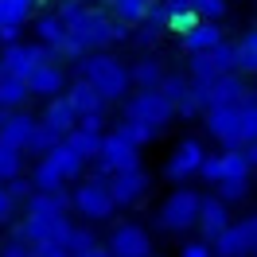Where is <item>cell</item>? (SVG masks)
<instances>
[{"instance_id": "cell-20", "label": "cell", "mask_w": 257, "mask_h": 257, "mask_svg": "<svg viewBox=\"0 0 257 257\" xmlns=\"http://www.w3.org/2000/svg\"><path fill=\"white\" fill-rule=\"evenodd\" d=\"M32 97L28 82L24 78H12V74H0V117L4 113H20V105Z\"/></svg>"}, {"instance_id": "cell-48", "label": "cell", "mask_w": 257, "mask_h": 257, "mask_svg": "<svg viewBox=\"0 0 257 257\" xmlns=\"http://www.w3.org/2000/svg\"><path fill=\"white\" fill-rule=\"evenodd\" d=\"M82 4H86V8H90V0H82Z\"/></svg>"}, {"instance_id": "cell-24", "label": "cell", "mask_w": 257, "mask_h": 257, "mask_svg": "<svg viewBox=\"0 0 257 257\" xmlns=\"http://www.w3.org/2000/svg\"><path fill=\"white\" fill-rule=\"evenodd\" d=\"M128 74H133V86H137V90H160V82L168 78V74H164V66L156 63L152 55L137 59V63L128 66Z\"/></svg>"}, {"instance_id": "cell-36", "label": "cell", "mask_w": 257, "mask_h": 257, "mask_svg": "<svg viewBox=\"0 0 257 257\" xmlns=\"http://www.w3.org/2000/svg\"><path fill=\"white\" fill-rule=\"evenodd\" d=\"M90 249H97V238L90 226H74V234H70V245H66V253L78 257V253H90Z\"/></svg>"}, {"instance_id": "cell-8", "label": "cell", "mask_w": 257, "mask_h": 257, "mask_svg": "<svg viewBox=\"0 0 257 257\" xmlns=\"http://www.w3.org/2000/svg\"><path fill=\"white\" fill-rule=\"evenodd\" d=\"M195 94L203 101V109H226V105H241L253 90L245 86L241 74H226V78L210 82V86H195Z\"/></svg>"}, {"instance_id": "cell-35", "label": "cell", "mask_w": 257, "mask_h": 257, "mask_svg": "<svg viewBox=\"0 0 257 257\" xmlns=\"http://www.w3.org/2000/svg\"><path fill=\"white\" fill-rule=\"evenodd\" d=\"M0 257H35V249H32V241L24 238L20 230H12L8 238L0 241Z\"/></svg>"}, {"instance_id": "cell-39", "label": "cell", "mask_w": 257, "mask_h": 257, "mask_svg": "<svg viewBox=\"0 0 257 257\" xmlns=\"http://www.w3.org/2000/svg\"><path fill=\"white\" fill-rule=\"evenodd\" d=\"M199 176L207 179L210 187H218V183H222V152H214V156L207 152V160H203V172H199Z\"/></svg>"}, {"instance_id": "cell-28", "label": "cell", "mask_w": 257, "mask_h": 257, "mask_svg": "<svg viewBox=\"0 0 257 257\" xmlns=\"http://www.w3.org/2000/svg\"><path fill=\"white\" fill-rule=\"evenodd\" d=\"M32 187H35V191H43V195H59V191L66 187V179L59 176L47 160H39V164L32 168Z\"/></svg>"}, {"instance_id": "cell-42", "label": "cell", "mask_w": 257, "mask_h": 257, "mask_svg": "<svg viewBox=\"0 0 257 257\" xmlns=\"http://www.w3.org/2000/svg\"><path fill=\"white\" fill-rule=\"evenodd\" d=\"M12 218H16V199H12V195H8V187L0 183V226H8Z\"/></svg>"}, {"instance_id": "cell-41", "label": "cell", "mask_w": 257, "mask_h": 257, "mask_svg": "<svg viewBox=\"0 0 257 257\" xmlns=\"http://www.w3.org/2000/svg\"><path fill=\"white\" fill-rule=\"evenodd\" d=\"M4 187H8V195H12V199H16V203H20V199H24V203H28V199H32V195H35V187H32V179H24V176H20V179H12V183H4Z\"/></svg>"}, {"instance_id": "cell-16", "label": "cell", "mask_w": 257, "mask_h": 257, "mask_svg": "<svg viewBox=\"0 0 257 257\" xmlns=\"http://www.w3.org/2000/svg\"><path fill=\"white\" fill-rule=\"evenodd\" d=\"M39 125L51 128L59 141H66V137L78 128V113H74V105H70L66 97H55V101H47V109H43V117H39Z\"/></svg>"}, {"instance_id": "cell-31", "label": "cell", "mask_w": 257, "mask_h": 257, "mask_svg": "<svg viewBox=\"0 0 257 257\" xmlns=\"http://www.w3.org/2000/svg\"><path fill=\"white\" fill-rule=\"evenodd\" d=\"M20 172H24V152L0 145V183H12V179H20Z\"/></svg>"}, {"instance_id": "cell-9", "label": "cell", "mask_w": 257, "mask_h": 257, "mask_svg": "<svg viewBox=\"0 0 257 257\" xmlns=\"http://www.w3.org/2000/svg\"><path fill=\"white\" fill-rule=\"evenodd\" d=\"M207 133L226 148V152H238V148H245V137H241V105L207 109Z\"/></svg>"}, {"instance_id": "cell-14", "label": "cell", "mask_w": 257, "mask_h": 257, "mask_svg": "<svg viewBox=\"0 0 257 257\" xmlns=\"http://www.w3.org/2000/svg\"><path fill=\"white\" fill-rule=\"evenodd\" d=\"M28 90H32V97H47V101H55V97H66L70 82H66V70L59 63H43L32 78H28Z\"/></svg>"}, {"instance_id": "cell-44", "label": "cell", "mask_w": 257, "mask_h": 257, "mask_svg": "<svg viewBox=\"0 0 257 257\" xmlns=\"http://www.w3.org/2000/svg\"><path fill=\"white\" fill-rule=\"evenodd\" d=\"M78 125H86V128H97V133H101V125H105V121H101V117H86V121H78Z\"/></svg>"}, {"instance_id": "cell-7", "label": "cell", "mask_w": 257, "mask_h": 257, "mask_svg": "<svg viewBox=\"0 0 257 257\" xmlns=\"http://www.w3.org/2000/svg\"><path fill=\"white\" fill-rule=\"evenodd\" d=\"M133 168H141V148L113 128L109 137H105V145H101V156H97V176L113 179V176H121V172H133Z\"/></svg>"}, {"instance_id": "cell-22", "label": "cell", "mask_w": 257, "mask_h": 257, "mask_svg": "<svg viewBox=\"0 0 257 257\" xmlns=\"http://www.w3.org/2000/svg\"><path fill=\"white\" fill-rule=\"evenodd\" d=\"M43 160H47L51 168H55V172L66 179V183H70V179H78V176H82V168H86V160H82V156H78V152H74L70 145H66V141L55 148L51 156H43Z\"/></svg>"}, {"instance_id": "cell-18", "label": "cell", "mask_w": 257, "mask_h": 257, "mask_svg": "<svg viewBox=\"0 0 257 257\" xmlns=\"http://www.w3.org/2000/svg\"><path fill=\"white\" fill-rule=\"evenodd\" d=\"M226 43V35L218 24H195L191 32L183 35V51L187 55H210V51H218Z\"/></svg>"}, {"instance_id": "cell-15", "label": "cell", "mask_w": 257, "mask_h": 257, "mask_svg": "<svg viewBox=\"0 0 257 257\" xmlns=\"http://www.w3.org/2000/svg\"><path fill=\"white\" fill-rule=\"evenodd\" d=\"M230 207H226L218 195H210V199H203V214H199V230H203V241H214L222 238L226 230H230Z\"/></svg>"}, {"instance_id": "cell-25", "label": "cell", "mask_w": 257, "mask_h": 257, "mask_svg": "<svg viewBox=\"0 0 257 257\" xmlns=\"http://www.w3.org/2000/svg\"><path fill=\"white\" fill-rule=\"evenodd\" d=\"M160 94L176 105V113H179V105H187L195 97V82L187 78V74H168V78L160 82Z\"/></svg>"}, {"instance_id": "cell-40", "label": "cell", "mask_w": 257, "mask_h": 257, "mask_svg": "<svg viewBox=\"0 0 257 257\" xmlns=\"http://www.w3.org/2000/svg\"><path fill=\"white\" fill-rule=\"evenodd\" d=\"M179 257H214V245H210V241H203V238H195V241H183Z\"/></svg>"}, {"instance_id": "cell-2", "label": "cell", "mask_w": 257, "mask_h": 257, "mask_svg": "<svg viewBox=\"0 0 257 257\" xmlns=\"http://www.w3.org/2000/svg\"><path fill=\"white\" fill-rule=\"evenodd\" d=\"M66 32H70V43H78L86 55H94V51H105L109 43L117 39H125V24H117L113 16L105 12H97V8H82L78 16L66 24Z\"/></svg>"}, {"instance_id": "cell-10", "label": "cell", "mask_w": 257, "mask_h": 257, "mask_svg": "<svg viewBox=\"0 0 257 257\" xmlns=\"http://www.w3.org/2000/svg\"><path fill=\"white\" fill-rule=\"evenodd\" d=\"M105 249H109L113 257H152V238H148L145 226L121 222V226H113V230H109Z\"/></svg>"}, {"instance_id": "cell-32", "label": "cell", "mask_w": 257, "mask_h": 257, "mask_svg": "<svg viewBox=\"0 0 257 257\" xmlns=\"http://www.w3.org/2000/svg\"><path fill=\"white\" fill-rule=\"evenodd\" d=\"M241 137H245V148L257 145V97L253 94L241 101Z\"/></svg>"}, {"instance_id": "cell-45", "label": "cell", "mask_w": 257, "mask_h": 257, "mask_svg": "<svg viewBox=\"0 0 257 257\" xmlns=\"http://www.w3.org/2000/svg\"><path fill=\"white\" fill-rule=\"evenodd\" d=\"M78 257H113L105 245H97V249H90V253H78Z\"/></svg>"}, {"instance_id": "cell-38", "label": "cell", "mask_w": 257, "mask_h": 257, "mask_svg": "<svg viewBox=\"0 0 257 257\" xmlns=\"http://www.w3.org/2000/svg\"><path fill=\"white\" fill-rule=\"evenodd\" d=\"M195 16L199 24H218L226 16V0H195Z\"/></svg>"}, {"instance_id": "cell-21", "label": "cell", "mask_w": 257, "mask_h": 257, "mask_svg": "<svg viewBox=\"0 0 257 257\" xmlns=\"http://www.w3.org/2000/svg\"><path fill=\"white\" fill-rule=\"evenodd\" d=\"M35 39H39L43 47L59 51L66 39H70V32H66V24L59 20V12H47V16H39V20H35Z\"/></svg>"}, {"instance_id": "cell-6", "label": "cell", "mask_w": 257, "mask_h": 257, "mask_svg": "<svg viewBox=\"0 0 257 257\" xmlns=\"http://www.w3.org/2000/svg\"><path fill=\"white\" fill-rule=\"evenodd\" d=\"M74 210L90 222H101L117 210V199H113V187L105 176H90L82 187H74Z\"/></svg>"}, {"instance_id": "cell-11", "label": "cell", "mask_w": 257, "mask_h": 257, "mask_svg": "<svg viewBox=\"0 0 257 257\" xmlns=\"http://www.w3.org/2000/svg\"><path fill=\"white\" fill-rule=\"evenodd\" d=\"M203 160H207V152H203L199 141H179L176 152H172L168 164H164V176L172 179V183H187L191 176L203 172Z\"/></svg>"}, {"instance_id": "cell-27", "label": "cell", "mask_w": 257, "mask_h": 257, "mask_svg": "<svg viewBox=\"0 0 257 257\" xmlns=\"http://www.w3.org/2000/svg\"><path fill=\"white\" fill-rule=\"evenodd\" d=\"M32 8H35V0H0V28L20 32L24 20L32 16Z\"/></svg>"}, {"instance_id": "cell-19", "label": "cell", "mask_w": 257, "mask_h": 257, "mask_svg": "<svg viewBox=\"0 0 257 257\" xmlns=\"http://www.w3.org/2000/svg\"><path fill=\"white\" fill-rule=\"evenodd\" d=\"M74 207V195H66V191H59V195H43V191H35L28 203H24V214H43V218H63L66 210Z\"/></svg>"}, {"instance_id": "cell-12", "label": "cell", "mask_w": 257, "mask_h": 257, "mask_svg": "<svg viewBox=\"0 0 257 257\" xmlns=\"http://www.w3.org/2000/svg\"><path fill=\"white\" fill-rule=\"evenodd\" d=\"M35 128H39V121H35L32 113H4L0 117V145L16 148V152H28Z\"/></svg>"}, {"instance_id": "cell-5", "label": "cell", "mask_w": 257, "mask_h": 257, "mask_svg": "<svg viewBox=\"0 0 257 257\" xmlns=\"http://www.w3.org/2000/svg\"><path fill=\"white\" fill-rule=\"evenodd\" d=\"M43 63H59L55 51L43 43H12V47L0 51V74H12V78H32Z\"/></svg>"}, {"instance_id": "cell-23", "label": "cell", "mask_w": 257, "mask_h": 257, "mask_svg": "<svg viewBox=\"0 0 257 257\" xmlns=\"http://www.w3.org/2000/svg\"><path fill=\"white\" fill-rule=\"evenodd\" d=\"M66 145L78 152L82 160H97L101 156V145H105V133H97V128H86V125H78L70 137H66Z\"/></svg>"}, {"instance_id": "cell-33", "label": "cell", "mask_w": 257, "mask_h": 257, "mask_svg": "<svg viewBox=\"0 0 257 257\" xmlns=\"http://www.w3.org/2000/svg\"><path fill=\"white\" fill-rule=\"evenodd\" d=\"M218 199H222L226 207L249 199V179H222V183H218Z\"/></svg>"}, {"instance_id": "cell-17", "label": "cell", "mask_w": 257, "mask_h": 257, "mask_svg": "<svg viewBox=\"0 0 257 257\" xmlns=\"http://www.w3.org/2000/svg\"><path fill=\"white\" fill-rule=\"evenodd\" d=\"M66 101L74 105L78 121H86V117H101V113H105V105H109V101L97 94V90H94V86H90L86 78L70 82V90H66Z\"/></svg>"}, {"instance_id": "cell-4", "label": "cell", "mask_w": 257, "mask_h": 257, "mask_svg": "<svg viewBox=\"0 0 257 257\" xmlns=\"http://www.w3.org/2000/svg\"><path fill=\"white\" fill-rule=\"evenodd\" d=\"M172 117H176V105H172L160 90H137V94L125 101V117H121V121L148 125V128H156V133H164Z\"/></svg>"}, {"instance_id": "cell-1", "label": "cell", "mask_w": 257, "mask_h": 257, "mask_svg": "<svg viewBox=\"0 0 257 257\" xmlns=\"http://www.w3.org/2000/svg\"><path fill=\"white\" fill-rule=\"evenodd\" d=\"M78 74L90 82L105 101H121V97L128 94V86H133L128 66L121 63V59H113L109 51H94V55H86V59L78 63Z\"/></svg>"}, {"instance_id": "cell-47", "label": "cell", "mask_w": 257, "mask_h": 257, "mask_svg": "<svg viewBox=\"0 0 257 257\" xmlns=\"http://www.w3.org/2000/svg\"><path fill=\"white\" fill-rule=\"evenodd\" d=\"M55 257H70V253H55Z\"/></svg>"}, {"instance_id": "cell-29", "label": "cell", "mask_w": 257, "mask_h": 257, "mask_svg": "<svg viewBox=\"0 0 257 257\" xmlns=\"http://www.w3.org/2000/svg\"><path fill=\"white\" fill-rule=\"evenodd\" d=\"M238 74H257V28L238 39Z\"/></svg>"}, {"instance_id": "cell-46", "label": "cell", "mask_w": 257, "mask_h": 257, "mask_svg": "<svg viewBox=\"0 0 257 257\" xmlns=\"http://www.w3.org/2000/svg\"><path fill=\"white\" fill-rule=\"evenodd\" d=\"M245 156H249V164L257 168V145H249V148H245Z\"/></svg>"}, {"instance_id": "cell-13", "label": "cell", "mask_w": 257, "mask_h": 257, "mask_svg": "<svg viewBox=\"0 0 257 257\" xmlns=\"http://www.w3.org/2000/svg\"><path fill=\"white\" fill-rule=\"evenodd\" d=\"M109 187H113L117 207H137V203L148 195V187H152V176H148L145 168H133V172L113 176V179H109Z\"/></svg>"}, {"instance_id": "cell-3", "label": "cell", "mask_w": 257, "mask_h": 257, "mask_svg": "<svg viewBox=\"0 0 257 257\" xmlns=\"http://www.w3.org/2000/svg\"><path fill=\"white\" fill-rule=\"evenodd\" d=\"M199 214H203V195L191 187H176L156 210V226L164 234H187L191 226H199Z\"/></svg>"}, {"instance_id": "cell-26", "label": "cell", "mask_w": 257, "mask_h": 257, "mask_svg": "<svg viewBox=\"0 0 257 257\" xmlns=\"http://www.w3.org/2000/svg\"><path fill=\"white\" fill-rule=\"evenodd\" d=\"M109 8H113V20H117V24L133 28V24H145L152 0H109Z\"/></svg>"}, {"instance_id": "cell-37", "label": "cell", "mask_w": 257, "mask_h": 257, "mask_svg": "<svg viewBox=\"0 0 257 257\" xmlns=\"http://www.w3.org/2000/svg\"><path fill=\"white\" fill-rule=\"evenodd\" d=\"M117 133H121L125 141H133L137 148H145L148 141H156V137H160L156 128H148V125H133V121H121V125H117Z\"/></svg>"}, {"instance_id": "cell-30", "label": "cell", "mask_w": 257, "mask_h": 257, "mask_svg": "<svg viewBox=\"0 0 257 257\" xmlns=\"http://www.w3.org/2000/svg\"><path fill=\"white\" fill-rule=\"evenodd\" d=\"M249 172H253V164L245 156V148L222 152V179H249Z\"/></svg>"}, {"instance_id": "cell-43", "label": "cell", "mask_w": 257, "mask_h": 257, "mask_svg": "<svg viewBox=\"0 0 257 257\" xmlns=\"http://www.w3.org/2000/svg\"><path fill=\"white\" fill-rule=\"evenodd\" d=\"M168 8H172V16L176 20H191L195 16V0H168ZM199 20V16H195Z\"/></svg>"}, {"instance_id": "cell-34", "label": "cell", "mask_w": 257, "mask_h": 257, "mask_svg": "<svg viewBox=\"0 0 257 257\" xmlns=\"http://www.w3.org/2000/svg\"><path fill=\"white\" fill-rule=\"evenodd\" d=\"M59 145H63V141H59V137H55L51 128H43V125H39V128H35V137H32V145H28V152L43 160V156H51V152H55Z\"/></svg>"}]
</instances>
